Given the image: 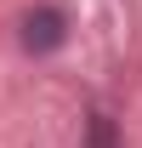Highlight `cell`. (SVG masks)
I'll use <instances>...</instances> for the list:
<instances>
[{
  "label": "cell",
  "mask_w": 142,
  "mask_h": 148,
  "mask_svg": "<svg viewBox=\"0 0 142 148\" xmlns=\"http://www.w3.org/2000/svg\"><path fill=\"white\" fill-rule=\"evenodd\" d=\"M23 46H29V51H51V46H63V17H57V12H34V17L23 23Z\"/></svg>",
  "instance_id": "cell-1"
},
{
  "label": "cell",
  "mask_w": 142,
  "mask_h": 148,
  "mask_svg": "<svg viewBox=\"0 0 142 148\" xmlns=\"http://www.w3.org/2000/svg\"><path fill=\"white\" fill-rule=\"evenodd\" d=\"M85 137H91V148H114V120H108V114H91Z\"/></svg>",
  "instance_id": "cell-2"
}]
</instances>
